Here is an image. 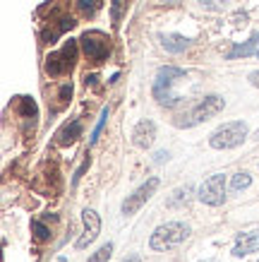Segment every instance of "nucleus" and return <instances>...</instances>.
Here are the masks:
<instances>
[{
	"label": "nucleus",
	"instance_id": "1",
	"mask_svg": "<svg viewBox=\"0 0 259 262\" xmlns=\"http://www.w3.org/2000/svg\"><path fill=\"white\" fill-rule=\"evenodd\" d=\"M190 226L182 222H168V224H161L154 229L149 238V248L156 250V253H166V250H173V248L182 246L185 241L190 238Z\"/></svg>",
	"mask_w": 259,
	"mask_h": 262
},
{
	"label": "nucleus",
	"instance_id": "2",
	"mask_svg": "<svg viewBox=\"0 0 259 262\" xmlns=\"http://www.w3.org/2000/svg\"><path fill=\"white\" fill-rule=\"evenodd\" d=\"M247 137V123L245 120H230V123H223L221 127H216L209 137V144L214 149H233L238 144L245 142Z\"/></svg>",
	"mask_w": 259,
	"mask_h": 262
},
{
	"label": "nucleus",
	"instance_id": "3",
	"mask_svg": "<svg viewBox=\"0 0 259 262\" xmlns=\"http://www.w3.org/2000/svg\"><path fill=\"white\" fill-rule=\"evenodd\" d=\"M223 106H226V101L221 99V96L211 94V96H204L199 103H195L192 108H190L185 116H182V120H178V125L180 127H192V125H199V123H204V120L214 118L216 113L223 111Z\"/></svg>",
	"mask_w": 259,
	"mask_h": 262
},
{
	"label": "nucleus",
	"instance_id": "4",
	"mask_svg": "<svg viewBox=\"0 0 259 262\" xmlns=\"http://www.w3.org/2000/svg\"><path fill=\"white\" fill-rule=\"evenodd\" d=\"M75 60H77V41L70 39L60 51L51 53L46 60V72L51 77H60V75H67V72L75 68Z\"/></svg>",
	"mask_w": 259,
	"mask_h": 262
},
{
	"label": "nucleus",
	"instance_id": "5",
	"mask_svg": "<svg viewBox=\"0 0 259 262\" xmlns=\"http://www.w3.org/2000/svg\"><path fill=\"white\" fill-rule=\"evenodd\" d=\"M197 198L202 200L204 205H209V207L223 205V202H226V176H223V173L209 176V178L199 185Z\"/></svg>",
	"mask_w": 259,
	"mask_h": 262
},
{
	"label": "nucleus",
	"instance_id": "6",
	"mask_svg": "<svg viewBox=\"0 0 259 262\" xmlns=\"http://www.w3.org/2000/svg\"><path fill=\"white\" fill-rule=\"evenodd\" d=\"M156 188H158V178H149L147 183H142L139 188L132 192V195H127L125 200H123V214L125 216H132V214H137L142 209V205L144 202H149V198L156 192Z\"/></svg>",
	"mask_w": 259,
	"mask_h": 262
},
{
	"label": "nucleus",
	"instance_id": "7",
	"mask_svg": "<svg viewBox=\"0 0 259 262\" xmlns=\"http://www.w3.org/2000/svg\"><path fill=\"white\" fill-rule=\"evenodd\" d=\"M79 41H82V48H84V53L89 56V60L101 63L103 58L108 56V51H110L108 39H106L101 32H86Z\"/></svg>",
	"mask_w": 259,
	"mask_h": 262
},
{
	"label": "nucleus",
	"instance_id": "8",
	"mask_svg": "<svg viewBox=\"0 0 259 262\" xmlns=\"http://www.w3.org/2000/svg\"><path fill=\"white\" fill-rule=\"evenodd\" d=\"M82 222H84V236L77 241L79 250L86 248L89 243H94L99 238V231H101V219H99V214H96L94 209H84L82 212Z\"/></svg>",
	"mask_w": 259,
	"mask_h": 262
},
{
	"label": "nucleus",
	"instance_id": "9",
	"mask_svg": "<svg viewBox=\"0 0 259 262\" xmlns=\"http://www.w3.org/2000/svg\"><path fill=\"white\" fill-rule=\"evenodd\" d=\"M156 140V123L154 120H139L132 130V142L134 147H139V149H149L151 144Z\"/></svg>",
	"mask_w": 259,
	"mask_h": 262
},
{
	"label": "nucleus",
	"instance_id": "10",
	"mask_svg": "<svg viewBox=\"0 0 259 262\" xmlns=\"http://www.w3.org/2000/svg\"><path fill=\"white\" fill-rule=\"evenodd\" d=\"M257 250H259V229L238 233L236 246H233V255H236V257H245V255L257 253Z\"/></svg>",
	"mask_w": 259,
	"mask_h": 262
},
{
	"label": "nucleus",
	"instance_id": "11",
	"mask_svg": "<svg viewBox=\"0 0 259 262\" xmlns=\"http://www.w3.org/2000/svg\"><path fill=\"white\" fill-rule=\"evenodd\" d=\"M173 82L168 80H158L154 82V99H156L161 106H175V103H180V94H175L173 92Z\"/></svg>",
	"mask_w": 259,
	"mask_h": 262
},
{
	"label": "nucleus",
	"instance_id": "12",
	"mask_svg": "<svg viewBox=\"0 0 259 262\" xmlns=\"http://www.w3.org/2000/svg\"><path fill=\"white\" fill-rule=\"evenodd\" d=\"M161 43H163V48L171 51V53H182V51L190 46V39H185L180 34H161Z\"/></svg>",
	"mask_w": 259,
	"mask_h": 262
},
{
	"label": "nucleus",
	"instance_id": "13",
	"mask_svg": "<svg viewBox=\"0 0 259 262\" xmlns=\"http://www.w3.org/2000/svg\"><path fill=\"white\" fill-rule=\"evenodd\" d=\"M82 135V123L79 120H72V125H65L60 133H58V144H72L77 137Z\"/></svg>",
	"mask_w": 259,
	"mask_h": 262
},
{
	"label": "nucleus",
	"instance_id": "14",
	"mask_svg": "<svg viewBox=\"0 0 259 262\" xmlns=\"http://www.w3.org/2000/svg\"><path fill=\"white\" fill-rule=\"evenodd\" d=\"M252 185V176L247 171H240V173L233 176V181H230V190L233 192H240V190H247Z\"/></svg>",
	"mask_w": 259,
	"mask_h": 262
},
{
	"label": "nucleus",
	"instance_id": "15",
	"mask_svg": "<svg viewBox=\"0 0 259 262\" xmlns=\"http://www.w3.org/2000/svg\"><path fill=\"white\" fill-rule=\"evenodd\" d=\"M254 48H257V39L252 36L247 43H243V46H236L230 53H228V58H240V56H254Z\"/></svg>",
	"mask_w": 259,
	"mask_h": 262
},
{
	"label": "nucleus",
	"instance_id": "16",
	"mask_svg": "<svg viewBox=\"0 0 259 262\" xmlns=\"http://www.w3.org/2000/svg\"><path fill=\"white\" fill-rule=\"evenodd\" d=\"M158 80H168V82H175L180 80V77H185V70H180V68H173V65H166V68H161V70L156 72Z\"/></svg>",
	"mask_w": 259,
	"mask_h": 262
},
{
	"label": "nucleus",
	"instance_id": "17",
	"mask_svg": "<svg viewBox=\"0 0 259 262\" xmlns=\"http://www.w3.org/2000/svg\"><path fill=\"white\" fill-rule=\"evenodd\" d=\"M190 195H192V185H185V188H178L173 192V198L168 200V207H180L182 202H187Z\"/></svg>",
	"mask_w": 259,
	"mask_h": 262
},
{
	"label": "nucleus",
	"instance_id": "18",
	"mask_svg": "<svg viewBox=\"0 0 259 262\" xmlns=\"http://www.w3.org/2000/svg\"><path fill=\"white\" fill-rule=\"evenodd\" d=\"M110 253H113V243H103V246L99 248L94 255H89V260H86V262H108Z\"/></svg>",
	"mask_w": 259,
	"mask_h": 262
},
{
	"label": "nucleus",
	"instance_id": "19",
	"mask_svg": "<svg viewBox=\"0 0 259 262\" xmlns=\"http://www.w3.org/2000/svg\"><path fill=\"white\" fill-rule=\"evenodd\" d=\"M77 8H79V12L82 15H94L96 10L101 8V0H77Z\"/></svg>",
	"mask_w": 259,
	"mask_h": 262
},
{
	"label": "nucleus",
	"instance_id": "20",
	"mask_svg": "<svg viewBox=\"0 0 259 262\" xmlns=\"http://www.w3.org/2000/svg\"><path fill=\"white\" fill-rule=\"evenodd\" d=\"M106 120H108V106L101 111V118H99V123H96V127H94V133H91V144H96V140H99V135H101V130H103V125H106Z\"/></svg>",
	"mask_w": 259,
	"mask_h": 262
},
{
	"label": "nucleus",
	"instance_id": "21",
	"mask_svg": "<svg viewBox=\"0 0 259 262\" xmlns=\"http://www.w3.org/2000/svg\"><path fill=\"white\" fill-rule=\"evenodd\" d=\"M32 229L36 231V238L39 241H46L48 238V229L43 226V224H39V222H32Z\"/></svg>",
	"mask_w": 259,
	"mask_h": 262
},
{
	"label": "nucleus",
	"instance_id": "22",
	"mask_svg": "<svg viewBox=\"0 0 259 262\" xmlns=\"http://www.w3.org/2000/svg\"><path fill=\"white\" fill-rule=\"evenodd\" d=\"M199 3H202V8H206V10H221L226 0H199Z\"/></svg>",
	"mask_w": 259,
	"mask_h": 262
},
{
	"label": "nucleus",
	"instance_id": "23",
	"mask_svg": "<svg viewBox=\"0 0 259 262\" xmlns=\"http://www.w3.org/2000/svg\"><path fill=\"white\" fill-rule=\"evenodd\" d=\"M113 19H120V0H113Z\"/></svg>",
	"mask_w": 259,
	"mask_h": 262
},
{
	"label": "nucleus",
	"instance_id": "24",
	"mask_svg": "<svg viewBox=\"0 0 259 262\" xmlns=\"http://www.w3.org/2000/svg\"><path fill=\"white\" fill-rule=\"evenodd\" d=\"M250 82L254 84V87H259V70H254V72L250 75Z\"/></svg>",
	"mask_w": 259,
	"mask_h": 262
},
{
	"label": "nucleus",
	"instance_id": "25",
	"mask_svg": "<svg viewBox=\"0 0 259 262\" xmlns=\"http://www.w3.org/2000/svg\"><path fill=\"white\" fill-rule=\"evenodd\" d=\"M123 262H142V260H139V255H130V257H125Z\"/></svg>",
	"mask_w": 259,
	"mask_h": 262
},
{
	"label": "nucleus",
	"instance_id": "26",
	"mask_svg": "<svg viewBox=\"0 0 259 262\" xmlns=\"http://www.w3.org/2000/svg\"><path fill=\"white\" fill-rule=\"evenodd\" d=\"M254 39H257V48H254V56L259 58V34H254Z\"/></svg>",
	"mask_w": 259,
	"mask_h": 262
},
{
	"label": "nucleus",
	"instance_id": "27",
	"mask_svg": "<svg viewBox=\"0 0 259 262\" xmlns=\"http://www.w3.org/2000/svg\"><path fill=\"white\" fill-rule=\"evenodd\" d=\"M158 3H168V5H173V3H178V0H158Z\"/></svg>",
	"mask_w": 259,
	"mask_h": 262
},
{
	"label": "nucleus",
	"instance_id": "28",
	"mask_svg": "<svg viewBox=\"0 0 259 262\" xmlns=\"http://www.w3.org/2000/svg\"><path fill=\"white\" fill-rule=\"evenodd\" d=\"M206 262H219V260H206Z\"/></svg>",
	"mask_w": 259,
	"mask_h": 262
}]
</instances>
